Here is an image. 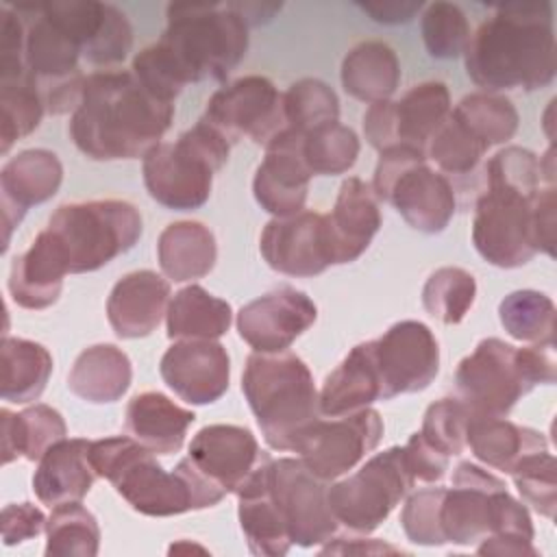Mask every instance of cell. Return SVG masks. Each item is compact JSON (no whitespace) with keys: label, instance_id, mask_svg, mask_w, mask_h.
<instances>
[{"label":"cell","instance_id":"cell-46","mask_svg":"<svg viewBox=\"0 0 557 557\" xmlns=\"http://www.w3.org/2000/svg\"><path fill=\"white\" fill-rule=\"evenodd\" d=\"M285 128L298 133L339 120V98L335 89L320 78H300L283 94Z\"/></svg>","mask_w":557,"mask_h":557},{"label":"cell","instance_id":"cell-34","mask_svg":"<svg viewBox=\"0 0 557 557\" xmlns=\"http://www.w3.org/2000/svg\"><path fill=\"white\" fill-rule=\"evenodd\" d=\"M261 463L235 490L237 518L250 553L263 557H281L292 548V542L270 498Z\"/></svg>","mask_w":557,"mask_h":557},{"label":"cell","instance_id":"cell-52","mask_svg":"<svg viewBox=\"0 0 557 557\" xmlns=\"http://www.w3.org/2000/svg\"><path fill=\"white\" fill-rule=\"evenodd\" d=\"M46 522L48 518L33 503H11L2 509L0 516L2 542L7 546H15L30 537H37L46 531Z\"/></svg>","mask_w":557,"mask_h":557},{"label":"cell","instance_id":"cell-33","mask_svg":"<svg viewBox=\"0 0 557 557\" xmlns=\"http://www.w3.org/2000/svg\"><path fill=\"white\" fill-rule=\"evenodd\" d=\"M131 379V359L122 348L115 344H94L76 357L67 374V387L81 400L109 405L126 394Z\"/></svg>","mask_w":557,"mask_h":557},{"label":"cell","instance_id":"cell-27","mask_svg":"<svg viewBox=\"0 0 557 557\" xmlns=\"http://www.w3.org/2000/svg\"><path fill=\"white\" fill-rule=\"evenodd\" d=\"M89 444L91 440L85 437H63L41 455L33 474V492L44 505L52 509L87 496L98 476L89 463Z\"/></svg>","mask_w":557,"mask_h":557},{"label":"cell","instance_id":"cell-26","mask_svg":"<svg viewBox=\"0 0 557 557\" xmlns=\"http://www.w3.org/2000/svg\"><path fill=\"white\" fill-rule=\"evenodd\" d=\"M170 305V281L152 270L122 276L107 298V320L122 339L148 337Z\"/></svg>","mask_w":557,"mask_h":557},{"label":"cell","instance_id":"cell-13","mask_svg":"<svg viewBox=\"0 0 557 557\" xmlns=\"http://www.w3.org/2000/svg\"><path fill=\"white\" fill-rule=\"evenodd\" d=\"M261 470L292 546L331 542L339 524L329 507V481L315 476L298 457H268Z\"/></svg>","mask_w":557,"mask_h":557},{"label":"cell","instance_id":"cell-5","mask_svg":"<svg viewBox=\"0 0 557 557\" xmlns=\"http://www.w3.org/2000/svg\"><path fill=\"white\" fill-rule=\"evenodd\" d=\"M89 463L135 511L150 518L200 511L215 507L226 496L194 468L189 457H183L168 472L154 453L131 435L94 440L89 444Z\"/></svg>","mask_w":557,"mask_h":557},{"label":"cell","instance_id":"cell-2","mask_svg":"<svg viewBox=\"0 0 557 557\" xmlns=\"http://www.w3.org/2000/svg\"><path fill=\"white\" fill-rule=\"evenodd\" d=\"M172 120L174 104L150 94L131 70H107L85 76L67 131L94 161L144 159L161 144Z\"/></svg>","mask_w":557,"mask_h":557},{"label":"cell","instance_id":"cell-22","mask_svg":"<svg viewBox=\"0 0 557 557\" xmlns=\"http://www.w3.org/2000/svg\"><path fill=\"white\" fill-rule=\"evenodd\" d=\"M187 457L213 487L231 494L270 455L246 426L207 424L191 437Z\"/></svg>","mask_w":557,"mask_h":557},{"label":"cell","instance_id":"cell-10","mask_svg":"<svg viewBox=\"0 0 557 557\" xmlns=\"http://www.w3.org/2000/svg\"><path fill=\"white\" fill-rule=\"evenodd\" d=\"M231 141L207 120H198L174 141H161L144 157V185L152 200L165 209L191 211L202 207L213 176L224 168Z\"/></svg>","mask_w":557,"mask_h":557},{"label":"cell","instance_id":"cell-43","mask_svg":"<svg viewBox=\"0 0 557 557\" xmlns=\"http://www.w3.org/2000/svg\"><path fill=\"white\" fill-rule=\"evenodd\" d=\"M450 113L487 148L509 141L518 131V111L503 94L474 91L463 96Z\"/></svg>","mask_w":557,"mask_h":557},{"label":"cell","instance_id":"cell-47","mask_svg":"<svg viewBox=\"0 0 557 557\" xmlns=\"http://www.w3.org/2000/svg\"><path fill=\"white\" fill-rule=\"evenodd\" d=\"M422 41L435 59L461 57L470 41V24L459 4L431 2L420 20Z\"/></svg>","mask_w":557,"mask_h":557},{"label":"cell","instance_id":"cell-41","mask_svg":"<svg viewBox=\"0 0 557 557\" xmlns=\"http://www.w3.org/2000/svg\"><path fill=\"white\" fill-rule=\"evenodd\" d=\"M298 144L300 157L311 176H335L348 172L361 150L357 133L339 120L298 133Z\"/></svg>","mask_w":557,"mask_h":557},{"label":"cell","instance_id":"cell-30","mask_svg":"<svg viewBox=\"0 0 557 557\" xmlns=\"http://www.w3.org/2000/svg\"><path fill=\"white\" fill-rule=\"evenodd\" d=\"M381 400V383L372 359L370 339L350 348L342 363L324 379L318 392L320 416H344Z\"/></svg>","mask_w":557,"mask_h":557},{"label":"cell","instance_id":"cell-49","mask_svg":"<svg viewBox=\"0 0 557 557\" xmlns=\"http://www.w3.org/2000/svg\"><path fill=\"white\" fill-rule=\"evenodd\" d=\"M470 411L457 396H446L429 405L422 418L420 435L446 457H457L466 448Z\"/></svg>","mask_w":557,"mask_h":557},{"label":"cell","instance_id":"cell-39","mask_svg":"<svg viewBox=\"0 0 557 557\" xmlns=\"http://www.w3.org/2000/svg\"><path fill=\"white\" fill-rule=\"evenodd\" d=\"M490 148L474 137L453 113L442 122V126L429 139L424 154L429 163L442 172L457 189V183L474 178L479 165Z\"/></svg>","mask_w":557,"mask_h":557},{"label":"cell","instance_id":"cell-21","mask_svg":"<svg viewBox=\"0 0 557 557\" xmlns=\"http://www.w3.org/2000/svg\"><path fill=\"white\" fill-rule=\"evenodd\" d=\"M163 383L189 405H211L228 389L231 359L215 339H178L161 357Z\"/></svg>","mask_w":557,"mask_h":557},{"label":"cell","instance_id":"cell-20","mask_svg":"<svg viewBox=\"0 0 557 557\" xmlns=\"http://www.w3.org/2000/svg\"><path fill=\"white\" fill-rule=\"evenodd\" d=\"M315 318L318 307L305 292L281 285L237 311V333L255 352H283Z\"/></svg>","mask_w":557,"mask_h":557},{"label":"cell","instance_id":"cell-14","mask_svg":"<svg viewBox=\"0 0 557 557\" xmlns=\"http://www.w3.org/2000/svg\"><path fill=\"white\" fill-rule=\"evenodd\" d=\"M381 437L383 418L376 409L366 407L344 416L315 418L298 433L292 450L315 476L335 481L368 457Z\"/></svg>","mask_w":557,"mask_h":557},{"label":"cell","instance_id":"cell-45","mask_svg":"<svg viewBox=\"0 0 557 557\" xmlns=\"http://www.w3.org/2000/svg\"><path fill=\"white\" fill-rule=\"evenodd\" d=\"M476 298L474 276L457 265L437 268L422 287V305L442 324H459Z\"/></svg>","mask_w":557,"mask_h":557},{"label":"cell","instance_id":"cell-7","mask_svg":"<svg viewBox=\"0 0 557 557\" xmlns=\"http://www.w3.org/2000/svg\"><path fill=\"white\" fill-rule=\"evenodd\" d=\"M159 48L168 54L185 85L224 81L248 50V24L231 7L205 2H174Z\"/></svg>","mask_w":557,"mask_h":557},{"label":"cell","instance_id":"cell-15","mask_svg":"<svg viewBox=\"0 0 557 557\" xmlns=\"http://www.w3.org/2000/svg\"><path fill=\"white\" fill-rule=\"evenodd\" d=\"M450 109L448 87L440 81H424L407 89L398 100L370 104L363 113V135L379 152L392 146L424 150Z\"/></svg>","mask_w":557,"mask_h":557},{"label":"cell","instance_id":"cell-3","mask_svg":"<svg viewBox=\"0 0 557 557\" xmlns=\"http://www.w3.org/2000/svg\"><path fill=\"white\" fill-rule=\"evenodd\" d=\"M466 72L483 91L542 89L555 81L557 46L550 2H509L496 9L463 50Z\"/></svg>","mask_w":557,"mask_h":557},{"label":"cell","instance_id":"cell-32","mask_svg":"<svg viewBox=\"0 0 557 557\" xmlns=\"http://www.w3.org/2000/svg\"><path fill=\"white\" fill-rule=\"evenodd\" d=\"M157 259L168 281H196L213 270L218 244L211 228L202 222L178 220L161 231L157 239Z\"/></svg>","mask_w":557,"mask_h":557},{"label":"cell","instance_id":"cell-40","mask_svg":"<svg viewBox=\"0 0 557 557\" xmlns=\"http://www.w3.org/2000/svg\"><path fill=\"white\" fill-rule=\"evenodd\" d=\"M503 329L518 342L555 348V302L537 289H518L498 305Z\"/></svg>","mask_w":557,"mask_h":557},{"label":"cell","instance_id":"cell-8","mask_svg":"<svg viewBox=\"0 0 557 557\" xmlns=\"http://www.w3.org/2000/svg\"><path fill=\"white\" fill-rule=\"evenodd\" d=\"M242 392L265 444L274 450H292L298 433L320 418L313 374L289 350L248 355Z\"/></svg>","mask_w":557,"mask_h":557},{"label":"cell","instance_id":"cell-44","mask_svg":"<svg viewBox=\"0 0 557 557\" xmlns=\"http://www.w3.org/2000/svg\"><path fill=\"white\" fill-rule=\"evenodd\" d=\"M46 104L37 83L30 76L15 81H0V139L2 154L24 137H28L44 117Z\"/></svg>","mask_w":557,"mask_h":557},{"label":"cell","instance_id":"cell-18","mask_svg":"<svg viewBox=\"0 0 557 557\" xmlns=\"http://www.w3.org/2000/svg\"><path fill=\"white\" fill-rule=\"evenodd\" d=\"M39 7L78 46L83 61L89 65H117L128 57L133 28L117 7L94 0L48 2Z\"/></svg>","mask_w":557,"mask_h":557},{"label":"cell","instance_id":"cell-1","mask_svg":"<svg viewBox=\"0 0 557 557\" xmlns=\"http://www.w3.org/2000/svg\"><path fill=\"white\" fill-rule=\"evenodd\" d=\"M553 148L544 157L505 146L490 157L474 181L472 244L496 268L527 265L537 252L555 255Z\"/></svg>","mask_w":557,"mask_h":557},{"label":"cell","instance_id":"cell-25","mask_svg":"<svg viewBox=\"0 0 557 557\" xmlns=\"http://www.w3.org/2000/svg\"><path fill=\"white\" fill-rule=\"evenodd\" d=\"M324 222L333 265L357 261L368 250L383 222L372 185L359 176L346 178L339 185L333 209L324 213Z\"/></svg>","mask_w":557,"mask_h":557},{"label":"cell","instance_id":"cell-11","mask_svg":"<svg viewBox=\"0 0 557 557\" xmlns=\"http://www.w3.org/2000/svg\"><path fill=\"white\" fill-rule=\"evenodd\" d=\"M379 202L392 205L403 220L426 235L442 233L457 211L455 185L437 172L424 150L392 146L379 152L372 176Z\"/></svg>","mask_w":557,"mask_h":557},{"label":"cell","instance_id":"cell-37","mask_svg":"<svg viewBox=\"0 0 557 557\" xmlns=\"http://www.w3.org/2000/svg\"><path fill=\"white\" fill-rule=\"evenodd\" d=\"M233 320L231 305L202 285H187L178 289L165 311L168 337L178 339H218L222 337Z\"/></svg>","mask_w":557,"mask_h":557},{"label":"cell","instance_id":"cell-50","mask_svg":"<svg viewBox=\"0 0 557 557\" xmlns=\"http://www.w3.org/2000/svg\"><path fill=\"white\" fill-rule=\"evenodd\" d=\"M442 487H424L413 492L400 511V524L409 542L418 546H442L437 527V505Z\"/></svg>","mask_w":557,"mask_h":557},{"label":"cell","instance_id":"cell-17","mask_svg":"<svg viewBox=\"0 0 557 557\" xmlns=\"http://www.w3.org/2000/svg\"><path fill=\"white\" fill-rule=\"evenodd\" d=\"M381 400L426 389L440 372V344L418 320H400L381 337L370 339Z\"/></svg>","mask_w":557,"mask_h":557},{"label":"cell","instance_id":"cell-35","mask_svg":"<svg viewBox=\"0 0 557 557\" xmlns=\"http://www.w3.org/2000/svg\"><path fill=\"white\" fill-rule=\"evenodd\" d=\"M339 78L348 96L368 104L383 102L400 85V61L385 41H361L346 52Z\"/></svg>","mask_w":557,"mask_h":557},{"label":"cell","instance_id":"cell-6","mask_svg":"<svg viewBox=\"0 0 557 557\" xmlns=\"http://www.w3.org/2000/svg\"><path fill=\"white\" fill-rule=\"evenodd\" d=\"M557 379L553 348H518L498 337L481 339L455 370V392L470 416L507 418L516 403L537 385Z\"/></svg>","mask_w":557,"mask_h":557},{"label":"cell","instance_id":"cell-54","mask_svg":"<svg viewBox=\"0 0 557 557\" xmlns=\"http://www.w3.org/2000/svg\"><path fill=\"white\" fill-rule=\"evenodd\" d=\"M231 7L244 17L248 26L270 22L274 13L281 11V4H265V2H231Z\"/></svg>","mask_w":557,"mask_h":557},{"label":"cell","instance_id":"cell-12","mask_svg":"<svg viewBox=\"0 0 557 557\" xmlns=\"http://www.w3.org/2000/svg\"><path fill=\"white\" fill-rule=\"evenodd\" d=\"M416 485L403 459V446L370 457L357 472L329 485V507L339 527L372 533Z\"/></svg>","mask_w":557,"mask_h":557},{"label":"cell","instance_id":"cell-19","mask_svg":"<svg viewBox=\"0 0 557 557\" xmlns=\"http://www.w3.org/2000/svg\"><path fill=\"white\" fill-rule=\"evenodd\" d=\"M265 263L285 276L309 278L333 265L324 213L300 211L289 218H272L259 237Z\"/></svg>","mask_w":557,"mask_h":557},{"label":"cell","instance_id":"cell-23","mask_svg":"<svg viewBox=\"0 0 557 557\" xmlns=\"http://www.w3.org/2000/svg\"><path fill=\"white\" fill-rule=\"evenodd\" d=\"M311 172L300 157L298 133L283 128L268 146L252 178L257 205L274 218H289L305 211Z\"/></svg>","mask_w":557,"mask_h":557},{"label":"cell","instance_id":"cell-16","mask_svg":"<svg viewBox=\"0 0 557 557\" xmlns=\"http://www.w3.org/2000/svg\"><path fill=\"white\" fill-rule=\"evenodd\" d=\"M202 120L231 144L248 137L265 148L285 128L283 94L265 76H242L213 91Z\"/></svg>","mask_w":557,"mask_h":557},{"label":"cell","instance_id":"cell-24","mask_svg":"<svg viewBox=\"0 0 557 557\" xmlns=\"http://www.w3.org/2000/svg\"><path fill=\"white\" fill-rule=\"evenodd\" d=\"M63 183V165L52 150L30 148L9 159L0 170V207L4 226V246L13 228L24 220L33 205L50 200Z\"/></svg>","mask_w":557,"mask_h":557},{"label":"cell","instance_id":"cell-9","mask_svg":"<svg viewBox=\"0 0 557 557\" xmlns=\"http://www.w3.org/2000/svg\"><path fill=\"white\" fill-rule=\"evenodd\" d=\"M141 231V213L135 205L107 198L59 205L41 233L67 274H85L128 252Z\"/></svg>","mask_w":557,"mask_h":557},{"label":"cell","instance_id":"cell-51","mask_svg":"<svg viewBox=\"0 0 557 557\" xmlns=\"http://www.w3.org/2000/svg\"><path fill=\"white\" fill-rule=\"evenodd\" d=\"M403 459L407 466V472L411 474V479L418 483H437L446 476L450 457H446L444 453H440L437 448H433L422 435L420 431L411 433V437L407 440V444L403 446Z\"/></svg>","mask_w":557,"mask_h":557},{"label":"cell","instance_id":"cell-31","mask_svg":"<svg viewBox=\"0 0 557 557\" xmlns=\"http://www.w3.org/2000/svg\"><path fill=\"white\" fill-rule=\"evenodd\" d=\"M466 446L483 466L509 474L522 457L546 450L548 442L544 433L507 418L470 416Z\"/></svg>","mask_w":557,"mask_h":557},{"label":"cell","instance_id":"cell-36","mask_svg":"<svg viewBox=\"0 0 557 557\" xmlns=\"http://www.w3.org/2000/svg\"><path fill=\"white\" fill-rule=\"evenodd\" d=\"M2 422V463H11L17 457L28 461H39L41 455L67 437V426L63 416L44 403H35L20 413L9 409L0 411Z\"/></svg>","mask_w":557,"mask_h":557},{"label":"cell","instance_id":"cell-29","mask_svg":"<svg viewBox=\"0 0 557 557\" xmlns=\"http://www.w3.org/2000/svg\"><path fill=\"white\" fill-rule=\"evenodd\" d=\"M65 274L63 263L39 231L30 246L11 261L9 294L22 309H48L59 300Z\"/></svg>","mask_w":557,"mask_h":557},{"label":"cell","instance_id":"cell-4","mask_svg":"<svg viewBox=\"0 0 557 557\" xmlns=\"http://www.w3.org/2000/svg\"><path fill=\"white\" fill-rule=\"evenodd\" d=\"M437 527L442 544H479V555H537L529 509L503 479L472 461H461L453 485L442 487Z\"/></svg>","mask_w":557,"mask_h":557},{"label":"cell","instance_id":"cell-28","mask_svg":"<svg viewBox=\"0 0 557 557\" xmlns=\"http://www.w3.org/2000/svg\"><path fill=\"white\" fill-rule=\"evenodd\" d=\"M196 413L161 392L135 394L126 405V431L154 455L178 453Z\"/></svg>","mask_w":557,"mask_h":557},{"label":"cell","instance_id":"cell-38","mask_svg":"<svg viewBox=\"0 0 557 557\" xmlns=\"http://www.w3.org/2000/svg\"><path fill=\"white\" fill-rule=\"evenodd\" d=\"M0 359L2 400L26 405L44 394L52 374V355L44 344L4 335L0 346Z\"/></svg>","mask_w":557,"mask_h":557},{"label":"cell","instance_id":"cell-42","mask_svg":"<svg viewBox=\"0 0 557 557\" xmlns=\"http://www.w3.org/2000/svg\"><path fill=\"white\" fill-rule=\"evenodd\" d=\"M98 548V520L81 500L52 507L46 522V557H96Z\"/></svg>","mask_w":557,"mask_h":557},{"label":"cell","instance_id":"cell-53","mask_svg":"<svg viewBox=\"0 0 557 557\" xmlns=\"http://www.w3.org/2000/svg\"><path fill=\"white\" fill-rule=\"evenodd\" d=\"M357 7L379 24H405L422 9L420 2H368Z\"/></svg>","mask_w":557,"mask_h":557},{"label":"cell","instance_id":"cell-48","mask_svg":"<svg viewBox=\"0 0 557 557\" xmlns=\"http://www.w3.org/2000/svg\"><path fill=\"white\" fill-rule=\"evenodd\" d=\"M557 466L555 457L546 450L522 457L509 472L522 500L531 505L540 516L555 518L557 507Z\"/></svg>","mask_w":557,"mask_h":557}]
</instances>
